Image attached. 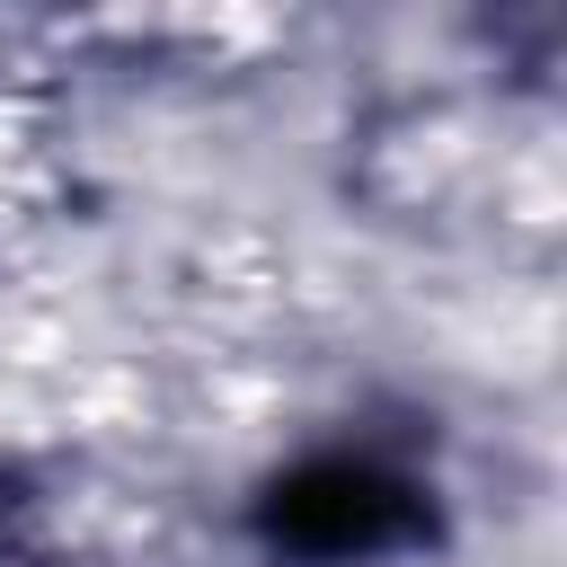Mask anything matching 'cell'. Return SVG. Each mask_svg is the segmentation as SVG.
<instances>
[{
	"label": "cell",
	"mask_w": 567,
	"mask_h": 567,
	"mask_svg": "<svg viewBox=\"0 0 567 567\" xmlns=\"http://www.w3.org/2000/svg\"><path fill=\"white\" fill-rule=\"evenodd\" d=\"M257 523H266L275 549L319 558V567H346V558L408 549V540L425 532V487L399 478V470L372 461V452H319V461H301L292 478L266 487Z\"/></svg>",
	"instance_id": "6da1fadb"
}]
</instances>
